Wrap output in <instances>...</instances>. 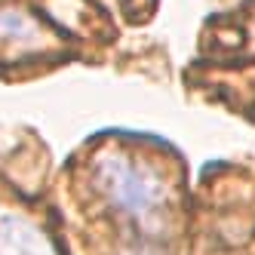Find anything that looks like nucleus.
<instances>
[{"instance_id": "f257e3e1", "label": "nucleus", "mask_w": 255, "mask_h": 255, "mask_svg": "<svg viewBox=\"0 0 255 255\" xmlns=\"http://www.w3.org/2000/svg\"><path fill=\"white\" fill-rule=\"evenodd\" d=\"M96 188L102 191V197L111 203L123 218H129L132 225H138L141 231L154 234L163 225L166 215V185L160 181V175L144 166V163L126 157V154H102L96 160Z\"/></svg>"}, {"instance_id": "20e7f679", "label": "nucleus", "mask_w": 255, "mask_h": 255, "mask_svg": "<svg viewBox=\"0 0 255 255\" xmlns=\"http://www.w3.org/2000/svg\"><path fill=\"white\" fill-rule=\"evenodd\" d=\"M123 255H166V252H163L160 246H154V243H132Z\"/></svg>"}, {"instance_id": "f03ea898", "label": "nucleus", "mask_w": 255, "mask_h": 255, "mask_svg": "<svg viewBox=\"0 0 255 255\" xmlns=\"http://www.w3.org/2000/svg\"><path fill=\"white\" fill-rule=\"evenodd\" d=\"M0 255H56V246L28 215L0 209Z\"/></svg>"}, {"instance_id": "7ed1b4c3", "label": "nucleus", "mask_w": 255, "mask_h": 255, "mask_svg": "<svg viewBox=\"0 0 255 255\" xmlns=\"http://www.w3.org/2000/svg\"><path fill=\"white\" fill-rule=\"evenodd\" d=\"M46 43L49 34L31 12L15 6H0V49L28 52V49H43Z\"/></svg>"}]
</instances>
